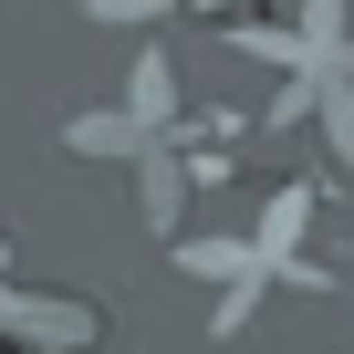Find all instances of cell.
Listing matches in <instances>:
<instances>
[{
  "label": "cell",
  "instance_id": "3957f363",
  "mask_svg": "<svg viewBox=\"0 0 354 354\" xmlns=\"http://www.w3.org/2000/svg\"><path fill=\"white\" fill-rule=\"evenodd\" d=\"M167 11H177V0H84V21H136V32L167 21Z\"/></svg>",
  "mask_w": 354,
  "mask_h": 354
},
{
  "label": "cell",
  "instance_id": "6da1fadb",
  "mask_svg": "<svg viewBox=\"0 0 354 354\" xmlns=\"http://www.w3.org/2000/svg\"><path fill=\"white\" fill-rule=\"evenodd\" d=\"M146 146H156V136H146L125 104H115V115H73V125H63V156H84V167H115V156L136 167Z\"/></svg>",
  "mask_w": 354,
  "mask_h": 354
},
{
  "label": "cell",
  "instance_id": "7a4b0ae2",
  "mask_svg": "<svg viewBox=\"0 0 354 354\" xmlns=\"http://www.w3.org/2000/svg\"><path fill=\"white\" fill-rule=\"evenodd\" d=\"M125 115H136L146 136H167V115H177V73H167V42H146V53H136V73H125Z\"/></svg>",
  "mask_w": 354,
  "mask_h": 354
}]
</instances>
